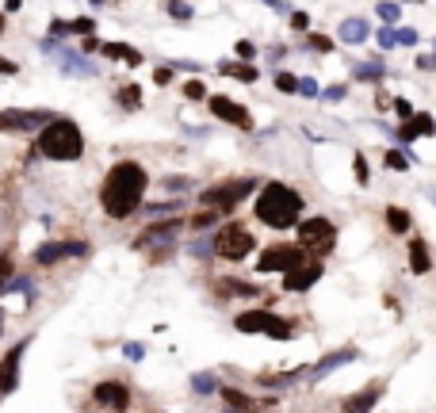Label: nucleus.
Masks as SVG:
<instances>
[{
  "label": "nucleus",
  "mask_w": 436,
  "mask_h": 413,
  "mask_svg": "<svg viewBox=\"0 0 436 413\" xmlns=\"http://www.w3.org/2000/svg\"><path fill=\"white\" fill-rule=\"evenodd\" d=\"M149 188V173L138 161H115L104 176V188H99V206H104L107 218H131L134 211H142V199Z\"/></svg>",
  "instance_id": "1"
},
{
  "label": "nucleus",
  "mask_w": 436,
  "mask_h": 413,
  "mask_svg": "<svg viewBox=\"0 0 436 413\" xmlns=\"http://www.w3.org/2000/svg\"><path fill=\"white\" fill-rule=\"evenodd\" d=\"M253 211L264 226H272V230H291V226H298V218H303V195H298L295 188H287V184L272 180L268 188L256 195Z\"/></svg>",
  "instance_id": "2"
},
{
  "label": "nucleus",
  "mask_w": 436,
  "mask_h": 413,
  "mask_svg": "<svg viewBox=\"0 0 436 413\" xmlns=\"http://www.w3.org/2000/svg\"><path fill=\"white\" fill-rule=\"evenodd\" d=\"M35 146H39V153L50 157V161H81L84 134H81V126H77L73 119H50V123L39 131Z\"/></svg>",
  "instance_id": "3"
},
{
  "label": "nucleus",
  "mask_w": 436,
  "mask_h": 413,
  "mask_svg": "<svg viewBox=\"0 0 436 413\" xmlns=\"http://www.w3.org/2000/svg\"><path fill=\"white\" fill-rule=\"evenodd\" d=\"M295 245L303 249L306 256H325V253H333V245H337V230H333V222L330 218H321V215H314V218H298V238H295Z\"/></svg>",
  "instance_id": "4"
},
{
  "label": "nucleus",
  "mask_w": 436,
  "mask_h": 413,
  "mask_svg": "<svg viewBox=\"0 0 436 413\" xmlns=\"http://www.w3.org/2000/svg\"><path fill=\"white\" fill-rule=\"evenodd\" d=\"M211 245H214V256H222V260H245L256 249V238L249 233V226L230 222V226L211 233Z\"/></svg>",
  "instance_id": "5"
},
{
  "label": "nucleus",
  "mask_w": 436,
  "mask_h": 413,
  "mask_svg": "<svg viewBox=\"0 0 436 413\" xmlns=\"http://www.w3.org/2000/svg\"><path fill=\"white\" fill-rule=\"evenodd\" d=\"M234 329L238 333H264L272 340H291L295 329H291L287 318H276L272 310H245V314L234 318Z\"/></svg>",
  "instance_id": "6"
},
{
  "label": "nucleus",
  "mask_w": 436,
  "mask_h": 413,
  "mask_svg": "<svg viewBox=\"0 0 436 413\" xmlns=\"http://www.w3.org/2000/svg\"><path fill=\"white\" fill-rule=\"evenodd\" d=\"M256 188V176H238V180H226V184H214L199 195V203L211 206V211H234L241 206V199H249V191Z\"/></svg>",
  "instance_id": "7"
},
{
  "label": "nucleus",
  "mask_w": 436,
  "mask_h": 413,
  "mask_svg": "<svg viewBox=\"0 0 436 413\" xmlns=\"http://www.w3.org/2000/svg\"><path fill=\"white\" fill-rule=\"evenodd\" d=\"M303 260H306V253H303V249H298L295 241H291V245L283 241V245H268V249H264V253H260V260H256V272H260V276H272V272H291V268H295V265H303Z\"/></svg>",
  "instance_id": "8"
},
{
  "label": "nucleus",
  "mask_w": 436,
  "mask_h": 413,
  "mask_svg": "<svg viewBox=\"0 0 436 413\" xmlns=\"http://www.w3.org/2000/svg\"><path fill=\"white\" fill-rule=\"evenodd\" d=\"M207 108H211V115H218L222 123L238 126V131H253V115H249V108H241L238 99H230V96H211V99H207Z\"/></svg>",
  "instance_id": "9"
},
{
  "label": "nucleus",
  "mask_w": 436,
  "mask_h": 413,
  "mask_svg": "<svg viewBox=\"0 0 436 413\" xmlns=\"http://www.w3.org/2000/svg\"><path fill=\"white\" fill-rule=\"evenodd\" d=\"M321 260H314V256H306L303 265H295L291 272H283V291H310L314 283L321 280Z\"/></svg>",
  "instance_id": "10"
},
{
  "label": "nucleus",
  "mask_w": 436,
  "mask_h": 413,
  "mask_svg": "<svg viewBox=\"0 0 436 413\" xmlns=\"http://www.w3.org/2000/svg\"><path fill=\"white\" fill-rule=\"evenodd\" d=\"M92 398H96V405H104V410H111V413H123L126 405H131V390H126V383H115V379L96 383V387H92Z\"/></svg>",
  "instance_id": "11"
},
{
  "label": "nucleus",
  "mask_w": 436,
  "mask_h": 413,
  "mask_svg": "<svg viewBox=\"0 0 436 413\" xmlns=\"http://www.w3.org/2000/svg\"><path fill=\"white\" fill-rule=\"evenodd\" d=\"M88 253V245L84 241H50V245L35 249V265L39 268H50L54 260H61V256H84Z\"/></svg>",
  "instance_id": "12"
},
{
  "label": "nucleus",
  "mask_w": 436,
  "mask_h": 413,
  "mask_svg": "<svg viewBox=\"0 0 436 413\" xmlns=\"http://www.w3.org/2000/svg\"><path fill=\"white\" fill-rule=\"evenodd\" d=\"M352 360H360V348H337V352H330L325 360H321L318 367H306V383H318V379H325L330 372H337V367H345V364H352Z\"/></svg>",
  "instance_id": "13"
},
{
  "label": "nucleus",
  "mask_w": 436,
  "mask_h": 413,
  "mask_svg": "<svg viewBox=\"0 0 436 413\" xmlns=\"http://www.w3.org/2000/svg\"><path fill=\"white\" fill-rule=\"evenodd\" d=\"M379 398H383V379L368 383V387H360V394L345 398V402H341V413H371V405H375Z\"/></svg>",
  "instance_id": "14"
},
{
  "label": "nucleus",
  "mask_w": 436,
  "mask_h": 413,
  "mask_svg": "<svg viewBox=\"0 0 436 413\" xmlns=\"http://www.w3.org/2000/svg\"><path fill=\"white\" fill-rule=\"evenodd\" d=\"M184 230V218H173V222H153V226H146V230L138 233V245H165V241H173L176 233Z\"/></svg>",
  "instance_id": "15"
},
{
  "label": "nucleus",
  "mask_w": 436,
  "mask_h": 413,
  "mask_svg": "<svg viewBox=\"0 0 436 413\" xmlns=\"http://www.w3.org/2000/svg\"><path fill=\"white\" fill-rule=\"evenodd\" d=\"M421 134H436V119L425 115V111H413V115L398 126V138H402V142H413V138H421Z\"/></svg>",
  "instance_id": "16"
},
{
  "label": "nucleus",
  "mask_w": 436,
  "mask_h": 413,
  "mask_svg": "<svg viewBox=\"0 0 436 413\" xmlns=\"http://www.w3.org/2000/svg\"><path fill=\"white\" fill-rule=\"evenodd\" d=\"M23 348H27V340H19V345L4 356V364H0V390H4V394H8L19 379V356H23Z\"/></svg>",
  "instance_id": "17"
},
{
  "label": "nucleus",
  "mask_w": 436,
  "mask_h": 413,
  "mask_svg": "<svg viewBox=\"0 0 436 413\" xmlns=\"http://www.w3.org/2000/svg\"><path fill=\"white\" fill-rule=\"evenodd\" d=\"M410 272H413V276L433 272V256H428L425 238H410Z\"/></svg>",
  "instance_id": "18"
},
{
  "label": "nucleus",
  "mask_w": 436,
  "mask_h": 413,
  "mask_svg": "<svg viewBox=\"0 0 436 413\" xmlns=\"http://www.w3.org/2000/svg\"><path fill=\"white\" fill-rule=\"evenodd\" d=\"M99 54L111 61H126V66H142V54L134 46H126V42H104L99 46Z\"/></svg>",
  "instance_id": "19"
},
{
  "label": "nucleus",
  "mask_w": 436,
  "mask_h": 413,
  "mask_svg": "<svg viewBox=\"0 0 436 413\" xmlns=\"http://www.w3.org/2000/svg\"><path fill=\"white\" fill-rule=\"evenodd\" d=\"M341 42H348V46H360V42L363 39H368V35H371V23H368V19H345V23H341Z\"/></svg>",
  "instance_id": "20"
},
{
  "label": "nucleus",
  "mask_w": 436,
  "mask_h": 413,
  "mask_svg": "<svg viewBox=\"0 0 436 413\" xmlns=\"http://www.w3.org/2000/svg\"><path fill=\"white\" fill-rule=\"evenodd\" d=\"M222 402L230 405V413H249L253 410V398H249L245 390H238V387H222Z\"/></svg>",
  "instance_id": "21"
},
{
  "label": "nucleus",
  "mask_w": 436,
  "mask_h": 413,
  "mask_svg": "<svg viewBox=\"0 0 436 413\" xmlns=\"http://www.w3.org/2000/svg\"><path fill=\"white\" fill-rule=\"evenodd\" d=\"M218 73H226V77H238V81H245V84H253L256 81V66L253 61H222V66H218Z\"/></svg>",
  "instance_id": "22"
},
{
  "label": "nucleus",
  "mask_w": 436,
  "mask_h": 413,
  "mask_svg": "<svg viewBox=\"0 0 436 413\" xmlns=\"http://www.w3.org/2000/svg\"><path fill=\"white\" fill-rule=\"evenodd\" d=\"M58 66L66 69V73H73V77H88V73H92V66H88V61H81L77 54H69V50H61Z\"/></svg>",
  "instance_id": "23"
},
{
  "label": "nucleus",
  "mask_w": 436,
  "mask_h": 413,
  "mask_svg": "<svg viewBox=\"0 0 436 413\" xmlns=\"http://www.w3.org/2000/svg\"><path fill=\"white\" fill-rule=\"evenodd\" d=\"M115 99H119V104H123V108L138 111V108H142V88H138V84H131V81H126L123 88L115 92Z\"/></svg>",
  "instance_id": "24"
},
{
  "label": "nucleus",
  "mask_w": 436,
  "mask_h": 413,
  "mask_svg": "<svg viewBox=\"0 0 436 413\" xmlns=\"http://www.w3.org/2000/svg\"><path fill=\"white\" fill-rule=\"evenodd\" d=\"M191 390L196 394H214V390H222V387H218V375L214 372H199V375H191Z\"/></svg>",
  "instance_id": "25"
},
{
  "label": "nucleus",
  "mask_w": 436,
  "mask_h": 413,
  "mask_svg": "<svg viewBox=\"0 0 436 413\" xmlns=\"http://www.w3.org/2000/svg\"><path fill=\"white\" fill-rule=\"evenodd\" d=\"M387 226H390V233H406L410 230V215L402 206H387Z\"/></svg>",
  "instance_id": "26"
},
{
  "label": "nucleus",
  "mask_w": 436,
  "mask_h": 413,
  "mask_svg": "<svg viewBox=\"0 0 436 413\" xmlns=\"http://www.w3.org/2000/svg\"><path fill=\"white\" fill-rule=\"evenodd\" d=\"M383 77V58L375 61H363V66H356V81H379Z\"/></svg>",
  "instance_id": "27"
},
{
  "label": "nucleus",
  "mask_w": 436,
  "mask_h": 413,
  "mask_svg": "<svg viewBox=\"0 0 436 413\" xmlns=\"http://www.w3.org/2000/svg\"><path fill=\"white\" fill-rule=\"evenodd\" d=\"M375 16L383 19V23H398V19H402V8H398V4H390V0H379V4H375Z\"/></svg>",
  "instance_id": "28"
},
{
  "label": "nucleus",
  "mask_w": 436,
  "mask_h": 413,
  "mask_svg": "<svg viewBox=\"0 0 436 413\" xmlns=\"http://www.w3.org/2000/svg\"><path fill=\"white\" fill-rule=\"evenodd\" d=\"M352 173H356V184H360V188H368L371 184V169H368V161H363V153H356L352 157Z\"/></svg>",
  "instance_id": "29"
},
{
  "label": "nucleus",
  "mask_w": 436,
  "mask_h": 413,
  "mask_svg": "<svg viewBox=\"0 0 436 413\" xmlns=\"http://www.w3.org/2000/svg\"><path fill=\"white\" fill-rule=\"evenodd\" d=\"M169 16H173V19H180V23H188V19L196 16V12H191V4H188V0H169Z\"/></svg>",
  "instance_id": "30"
},
{
  "label": "nucleus",
  "mask_w": 436,
  "mask_h": 413,
  "mask_svg": "<svg viewBox=\"0 0 436 413\" xmlns=\"http://www.w3.org/2000/svg\"><path fill=\"white\" fill-rule=\"evenodd\" d=\"M387 169L390 173H406V169H410V157H406V153H398V149H387Z\"/></svg>",
  "instance_id": "31"
},
{
  "label": "nucleus",
  "mask_w": 436,
  "mask_h": 413,
  "mask_svg": "<svg viewBox=\"0 0 436 413\" xmlns=\"http://www.w3.org/2000/svg\"><path fill=\"white\" fill-rule=\"evenodd\" d=\"M276 88L287 92V96H295V92H298V77H291V73H276Z\"/></svg>",
  "instance_id": "32"
},
{
  "label": "nucleus",
  "mask_w": 436,
  "mask_h": 413,
  "mask_svg": "<svg viewBox=\"0 0 436 413\" xmlns=\"http://www.w3.org/2000/svg\"><path fill=\"white\" fill-rule=\"evenodd\" d=\"M176 206H184L180 199H173V203H153V206H146V215H149V218H157V215H173Z\"/></svg>",
  "instance_id": "33"
},
{
  "label": "nucleus",
  "mask_w": 436,
  "mask_h": 413,
  "mask_svg": "<svg viewBox=\"0 0 436 413\" xmlns=\"http://www.w3.org/2000/svg\"><path fill=\"white\" fill-rule=\"evenodd\" d=\"M306 46H310V50H318V54H330V50H333V42L325 39V35H310V39H306Z\"/></svg>",
  "instance_id": "34"
},
{
  "label": "nucleus",
  "mask_w": 436,
  "mask_h": 413,
  "mask_svg": "<svg viewBox=\"0 0 436 413\" xmlns=\"http://www.w3.org/2000/svg\"><path fill=\"white\" fill-rule=\"evenodd\" d=\"M298 96H306V99H314V96H321V88H318V81H314V77H306V81H298Z\"/></svg>",
  "instance_id": "35"
},
{
  "label": "nucleus",
  "mask_w": 436,
  "mask_h": 413,
  "mask_svg": "<svg viewBox=\"0 0 436 413\" xmlns=\"http://www.w3.org/2000/svg\"><path fill=\"white\" fill-rule=\"evenodd\" d=\"M184 96H188V99H203L207 96L203 81H184Z\"/></svg>",
  "instance_id": "36"
},
{
  "label": "nucleus",
  "mask_w": 436,
  "mask_h": 413,
  "mask_svg": "<svg viewBox=\"0 0 436 413\" xmlns=\"http://www.w3.org/2000/svg\"><path fill=\"white\" fill-rule=\"evenodd\" d=\"M379 46H383V50L398 46V31H395V27H383V31H379Z\"/></svg>",
  "instance_id": "37"
},
{
  "label": "nucleus",
  "mask_w": 436,
  "mask_h": 413,
  "mask_svg": "<svg viewBox=\"0 0 436 413\" xmlns=\"http://www.w3.org/2000/svg\"><path fill=\"white\" fill-rule=\"evenodd\" d=\"M234 54H238L241 61H253V58H256V46H253V42H245V39H241L238 46H234Z\"/></svg>",
  "instance_id": "38"
},
{
  "label": "nucleus",
  "mask_w": 436,
  "mask_h": 413,
  "mask_svg": "<svg viewBox=\"0 0 436 413\" xmlns=\"http://www.w3.org/2000/svg\"><path fill=\"white\" fill-rule=\"evenodd\" d=\"M69 31H81V35H92V31H96V19L81 16V19H73V23H69Z\"/></svg>",
  "instance_id": "39"
},
{
  "label": "nucleus",
  "mask_w": 436,
  "mask_h": 413,
  "mask_svg": "<svg viewBox=\"0 0 436 413\" xmlns=\"http://www.w3.org/2000/svg\"><path fill=\"white\" fill-rule=\"evenodd\" d=\"M8 276H12V260L8 256H0V295L8 291Z\"/></svg>",
  "instance_id": "40"
},
{
  "label": "nucleus",
  "mask_w": 436,
  "mask_h": 413,
  "mask_svg": "<svg viewBox=\"0 0 436 413\" xmlns=\"http://www.w3.org/2000/svg\"><path fill=\"white\" fill-rule=\"evenodd\" d=\"M321 96L330 99V104H337V99H345V96H348V84H333V88H325Z\"/></svg>",
  "instance_id": "41"
},
{
  "label": "nucleus",
  "mask_w": 436,
  "mask_h": 413,
  "mask_svg": "<svg viewBox=\"0 0 436 413\" xmlns=\"http://www.w3.org/2000/svg\"><path fill=\"white\" fill-rule=\"evenodd\" d=\"M291 27H295V31H306V27H310V16H306V12H291Z\"/></svg>",
  "instance_id": "42"
},
{
  "label": "nucleus",
  "mask_w": 436,
  "mask_h": 413,
  "mask_svg": "<svg viewBox=\"0 0 436 413\" xmlns=\"http://www.w3.org/2000/svg\"><path fill=\"white\" fill-rule=\"evenodd\" d=\"M398 42H402V46H417V31H413V27H402V31H398Z\"/></svg>",
  "instance_id": "43"
},
{
  "label": "nucleus",
  "mask_w": 436,
  "mask_h": 413,
  "mask_svg": "<svg viewBox=\"0 0 436 413\" xmlns=\"http://www.w3.org/2000/svg\"><path fill=\"white\" fill-rule=\"evenodd\" d=\"M123 356H131V360H142V356H146V348H142L138 340H131V345H123Z\"/></svg>",
  "instance_id": "44"
},
{
  "label": "nucleus",
  "mask_w": 436,
  "mask_h": 413,
  "mask_svg": "<svg viewBox=\"0 0 436 413\" xmlns=\"http://www.w3.org/2000/svg\"><path fill=\"white\" fill-rule=\"evenodd\" d=\"M169 81H173V69H169V66L153 69V84H169Z\"/></svg>",
  "instance_id": "45"
},
{
  "label": "nucleus",
  "mask_w": 436,
  "mask_h": 413,
  "mask_svg": "<svg viewBox=\"0 0 436 413\" xmlns=\"http://www.w3.org/2000/svg\"><path fill=\"white\" fill-rule=\"evenodd\" d=\"M99 46H104V42H99L96 35H84V54H99Z\"/></svg>",
  "instance_id": "46"
},
{
  "label": "nucleus",
  "mask_w": 436,
  "mask_h": 413,
  "mask_svg": "<svg viewBox=\"0 0 436 413\" xmlns=\"http://www.w3.org/2000/svg\"><path fill=\"white\" fill-rule=\"evenodd\" d=\"M395 111L402 115V123H406V119L413 115V104H410V99H398V104H395Z\"/></svg>",
  "instance_id": "47"
},
{
  "label": "nucleus",
  "mask_w": 436,
  "mask_h": 413,
  "mask_svg": "<svg viewBox=\"0 0 436 413\" xmlns=\"http://www.w3.org/2000/svg\"><path fill=\"white\" fill-rule=\"evenodd\" d=\"M417 69H436V58H428V54H421V58H417Z\"/></svg>",
  "instance_id": "48"
},
{
  "label": "nucleus",
  "mask_w": 436,
  "mask_h": 413,
  "mask_svg": "<svg viewBox=\"0 0 436 413\" xmlns=\"http://www.w3.org/2000/svg\"><path fill=\"white\" fill-rule=\"evenodd\" d=\"M0 73H16V66H12V61H4V58H0Z\"/></svg>",
  "instance_id": "49"
},
{
  "label": "nucleus",
  "mask_w": 436,
  "mask_h": 413,
  "mask_svg": "<svg viewBox=\"0 0 436 413\" xmlns=\"http://www.w3.org/2000/svg\"><path fill=\"white\" fill-rule=\"evenodd\" d=\"M4 23H8V19H4V12H0V35H4Z\"/></svg>",
  "instance_id": "50"
},
{
  "label": "nucleus",
  "mask_w": 436,
  "mask_h": 413,
  "mask_svg": "<svg viewBox=\"0 0 436 413\" xmlns=\"http://www.w3.org/2000/svg\"><path fill=\"white\" fill-rule=\"evenodd\" d=\"M428 199H433V203H436V188H428Z\"/></svg>",
  "instance_id": "51"
},
{
  "label": "nucleus",
  "mask_w": 436,
  "mask_h": 413,
  "mask_svg": "<svg viewBox=\"0 0 436 413\" xmlns=\"http://www.w3.org/2000/svg\"><path fill=\"white\" fill-rule=\"evenodd\" d=\"M0 325H4V310H0ZM0 333H4V329H0Z\"/></svg>",
  "instance_id": "52"
},
{
  "label": "nucleus",
  "mask_w": 436,
  "mask_h": 413,
  "mask_svg": "<svg viewBox=\"0 0 436 413\" xmlns=\"http://www.w3.org/2000/svg\"><path fill=\"white\" fill-rule=\"evenodd\" d=\"M92 4H104V0H92Z\"/></svg>",
  "instance_id": "53"
},
{
  "label": "nucleus",
  "mask_w": 436,
  "mask_h": 413,
  "mask_svg": "<svg viewBox=\"0 0 436 413\" xmlns=\"http://www.w3.org/2000/svg\"><path fill=\"white\" fill-rule=\"evenodd\" d=\"M0 131H4V123H0Z\"/></svg>",
  "instance_id": "54"
},
{
  "label": "nucleus",
  "mask_w": 436,
  "mask_h": 413,
  "mask_svg": "<svg viewBox=\"0 0 436 413\" xmlns=\"http://www.w3.org/2000/svg\"><path fill=\"white\" fill-rule=\"evenodd\" d=\"M433 50H436V42H433Z\"/></svg>",
  "instance_id": "55"
},
{
  "label": "nucleus",
  "mask_w": 436,
  "mask_h": 413,
  "mask_svg": "<svg viewBox=\"0 0 436 413\" xmlns=\"http://www.w3.org/2000/svg\"><path fill=\"white\" fill-rule=\"evenodd\" d=\"M0 394H4V390H0Z\"/></svg>",
  "instance_id": "56"
},
{
  "label": "nucleus",
  "mask_w": 436,
  "mask_h": 413,
  "mask_svg": "<svg viewBox=\"0 0 436 413\" xmlns=\"http://www.w3.org/2000/svg\"><path fill=\"white\" fill-rule=\"evenodd\" d=\"M249 413H253V410H249Z\"/></svg>",
  "instance_id": "57"
}]
</instances>
